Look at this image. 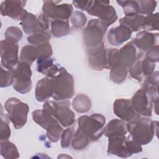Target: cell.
<instances>
[{
    "instance_id": "1",
    "label": "cell",
    "mask_w": 159,
    "mask_h": 159,
    "mask_svg": "<svg viewBox=\"0 0 159 159\" xmlns=\"http://www.w3.org/2000/svg\"><path fill=\"white\" fill-rule=\"evenodd\" d=\"M158 122L152 121L147 117L139 118L127 124L130 137L140 145H147L157 135Z\"/></svg>"
},
{
    "instance_id": "2",
    "label": "cell",
    "mask_w": 159,
    "mask_h": 159,
    "mask_svg": "<svg viewBox=\"0 0 159 159\" xmlns=\"http://www.w3.org/2000/svg\"><path fill=\"white\" fill-rule=\"evenodd\" d=\"M105 122V117L100 114H93L90 116H82L78 120V129L87 136L89 140L94 141L103 134Z\"/></svg>"
},
{
    "instance_id": "3",
    "label": "cell",
    "mask_w": 159,
    "mask_h": 159,
    "mask_svg": "<svg viewBox=\"0 0 159 159\" xmlns=\"http://www.w3.org/2000/svg\"><path fill=\"white\" fill-rule=\"evenodd\" d=\"M53 79L54 83L53 99L58 101L67 100L73 96L75 92L73 78L65 68L60 67L58 73Z\"/></svg>"
},
{
    "instance_id": "4",
    "label": "cell",
    "mask_w": 159,
    "mask_h": 159,
    "mask_svg": "<svg viewBox=\"0 0 159 159\" xmlns=\"http://www.w3.org/2000/svg\"><path fill=\"white\" fill-rule=\"evenodd\" d=\"M7 116L16 129L22 128L27 122L29 106L16 98H10L5 102Z\"/></svg>"
},
{
    "instance_id": "5",
    "label": "cell",
    "mask_w": 159,
    "mask_h": 159,
    "mask_svg": "<svg viewBox=\"0 0 159 159\" xmlns=\"http://www.w3.org/2000/svg\"><path fill=\"white\" fill-rule=\"evenodd\" d=\"M70 104L68 101L58 103L47 100L42 109L53 115L62 126L66 127L74 123L75 118L73 112L70 109Z\"/></svg>"
},
{
    "instance_id": "6",
    "label": "cell",
    "mask_w": 159,
    "mask_h": 159,
    "mask_svg": "<svg viewBox=\"0 0 159 159\" xmlns=\"http://www.w3.org/2000/svg\"><path fill=\"white\" fill-rule=\"evenodd\" d=\"M108 27L99 19L91 20L83 31V39L86 47L93 48L104 43L103 37Z\"/></svg>"
},
{
    "instance_id": "7",
    "label": "cell",
    "mask_w": 159,
    "mask_h": 159,
    "mask_svg": "<svg viewBox=\"0 0 159 159\" xmlns=\"http://www.w3.org/2000/svg\"><path fill=\"white\" fill-rule=\"evenodd\" d=\"M11 72L14 77V89L21 94L29 92L32 88L30 66L25 62L19 61L16 68Z\"/></svg>"
},
{
    "instance_id": "8",
    "label": "cell",
    "mask_w": 159,
    "mask_h": 159,
    "mask_svg": "<svg viewBox=\"0 0 159 159\" xmlns=\"http://www.w3.org/2000/svg\"><path fill=\"white\" fill-rule=\"evenodd\" d=\"M19 46L17 42L5 39L1 41V58L2 65L10 71L14 70L19 63Z\"/></svg>"
},
{
    "instance_id": "9",
    "label": "cell",
    "mask_w": 159,
    "mask_h": 159,
    "mask_svg": "<svg viewBox=\"0 0 159 159\" xmlns=\"http://www.w3.org/2000/svg\"><path fill=\"white\" fill-rule=\"evenodd\" d=\"M110 1H92L87 12L93 16L99 17V19L105 22L108 26L113 24L117 19L115 9L109 5Z\"/></svg>"
},
{
    "instance_id": "10",
    "label": "cell",
    "mask_w": 159,
    "mask_h": 159,
    "mask_svg": "<svg viewBox=\"0 0 159 159\" xmlns=\"http://www.w3.org/2000/svg\"><path fill=\"white\" fill-rule=\"evenodd\" d=\"M58 2L59 1H43V13L53 20H68L73 13L72 5L67 3L57 4Z\"/></svg>"
},
{
    "instance_id": "11",
    "label": "cell",
    "mask_w": 159,
    "mask_h": 159,
    "mask_svg": "<svg viewBox=\"0 0 159 159\" xmlns=\"http://www.w3.org/2000/svg\"><path fill=\"white\" fill-rule=\"evenodd\" d=\"M131 102L135 111L144 117H150L152 111V99L143 89L138 90L133 96Z\"/></svg>"
},
{
    "instance_id": "12",
    "label": "cell",
    "mask_w": 159,
    "mask_h": 159,
    "mask_svg": "<svg viewBox=\"0 0 159 159\" xmlns=\"http://www.w3.org/2000/svg\"><path fill=\"white\" fill-rule=\"evenodd\" d=\"M114 114L124 121L131 122L140 117L134 108L131 101L127 99H117L114 102Z\"/></svg>"
},
{
    "instance_id": "13",
    "label": "cell",
    "mask_w": 159,
    "mask_h": 159,
    "mask_svg": "<svg viewBox=\"0 0 159 159\" xmlns=\"http://www.w3.org/2000/svg\"><path fill=\"white\" fill-rule=\"evenodd\" d=\"M26 1H5L1 4V14L9 16L16 20H22L27 16L28 12L24 7Z\"/></svg>"
},
{
    "instance_id": "14",
    "label": "cell",
    "mask_w": 159,
    "mask_h": 159,
    "mask_svg": "<svg viewBox=\"0 0 159 159\" xmlns=\"http://www.w3.org/2000/svg\"><path fill=\"white\" fill-rule=\"evenodd\" d=\"M107 153L127 158L132 155L127 148L125 135H112L108 137Z\"/></svg>"
},
{
    "instance_id": "15",
    "label": "cell",
    "mask_w": 159,
    "mask_h": 159,
    "mask_svg": "<svg viewBox=\"0 0 159 159\" xmlns=\"http://www.w3.org/2000/svg\"><path fill=\"white\" fill-rule=\"evenodd\" d=\"M88 63L93 70L101 71L106 68V55L104 43L97 47L88 49Z\"/></svg>"
},
{
    "instance_id": "16",
    "label": "cell",
    "mask_w": 159,
    "mask_h": 159,
    "mask_svg": "<svg viewBox=\"0 0 159 159\" xmlns=\"http://www.w3.org/2000/svg\"><path fill=\"white\" fill-rule=\"evenodd\" d=\"M132 32L129 28L123 24L111 28L107 34L108 42L112 45H119L130 38Z\"/></svg>"
},
{
    "instance_id": "17",
    "label": "cell",
    "mask_w": 159,
    "mask_h": 159,
    "mask_svg": "<svg viewBox=\"0 0 159 159\" xmlns=\"http://www.w3.org/2000/svg\"><path fill=\"white\" fill-rule=\"evenodd\" d=\"M54 93V83L53 78L45 77L37 82L35 88V98L38 101H47L52 97Z\"/></svg>"
},
{
    "instance_id": "18",
    "label": "cell",
    "mask_w": 159,
    "mask_h": 159,
    "mask_svg": "<svg viewBox=\"0 0 159 159\" xmlns=\"http://www.w3.org/2000/svg\"><path fill=\"white\" fill-rule=\"evenodd\" d=\"M157 39L158 34H155L143 30L137 34L133 43L141 50L148 51L155 46Z\"/></svg>"
},
{
    "instance_id": "19",
    "label": "cell",
    "mask_w": 159,
    "mask_h": 159,
    "mask_svg": "<svg viewBox=\"0 0 159 159\" xmlns=\"http://www.w3.org/2000/svg\"><path fill=\"white\" fill-rule=\"evenodd\" d=\"M135 61L136 48L133 42H130L119 50L117 63H120L127 67H129Z\"/></svg>"
},
{
    "instance_id": "20",
    "label": "cell",
    "mask_w": 159,
    "mask_h": 159,
    "mask_svg": "<svg viewBox=\"0 0 159 159\" xmlns=\"http://www.w3.org/2000/svg\"><path fill=\"white\" fill-rule=\"evenodd\" d=\"M127 132V124L122 120L112 119L104 128L103 134L106 137L112 135H125Z\"/></svg>"
},
{
    "instance_id": "21",
    "label": "cell",
    "mask_w": 159,
    "mask_h": 159,
    "mask_svg": "<svg viewBox=\"0 0 159 159\" xmlns=\"http://www.w3.org/2000/svg\"><path fill=\"white\" fill-rule=\"evenodd\" d=\"M20 24L24 31L28 34L45 32H43L40 29L39 18L32 13H28L25 18L21 21Z\"/></svg>"
},
{
    "instance_id": "22",
    "label": "cell",
    "mask_w": 159,
    "mask_h": 159,
    "mask_svg": "<svg viewBox=\"0 0 159 159\" xmlns=\"http://www.w3.org/2000/svg\"><path fill=\"white\" fill-rule=\"evenodd\" d=\"M145 16L141 14L125 16L119 20V23L129 28L132 32L138 31L142 29Z\"/></svg>"
},
{
    "instance_id": "23",
    "label": "cell",
    "mask_w": 159,
    "mask_h": 159,
    "mask_svg": "<svg viewBox=\"0 0 159 159\" xmlns=\"http://www.w3.org/2000/svg\"><path fill=\"white\" fill-rule=\"evenodd\" d=\"M51 33L55 37H61L68 34L70 25L68 20H53L50 22Z\"/></svg>"
},
{
    "instance_id": "24",
    "label": "cell",
    "mask_w": 159,
    "mask_h": 159,
    "mask_svg": "<svg viewBox=\"0 0 159 159\" xmlns=\"http://www.w3.org/2000/svg\"><path fill=\"white\" fill-rule=\"evenodd\" d=\"M73 107L75 110L78 112H86L91 107L90 98L83 94H78L73 100Z\"/></svg>"
},
{
    "instance_id": "25",
    "label": "cell",
    "mask_w": 159,
    "mask_h": 159,
    "mask_svg": "<svg viewBox=\"0 0 159 159\" xmlns=\"http://www.w3.org/2000/svg\"><path fill=\"white\" fill-rule=\"evenodd\" d=\"M127 67L120 63H116L111 68V80L116 83H120L125 80L127 75Z\"/></svg>"
},
{
    "instance_id": "26",
    "label": "cell",
    "mask_w": 159,
    "mask_h": 159,
    "mask_svg": "<svg viewBox=\"0 0 159 159\" xmlns=\"http://www.w3.org/2000/svg\"><path fill=\"white\" fill-rule=\"evenodd\" d=\"M1 154L5 158H16L19 157L16 146L7 140H1Z\"/></svg>"
},
{
    "instance_id": "27",
    "label": "cell",
    "mask_w": 159,
    "mask_h": 159,
    "mask_svg": "<svg viewBox=\"0 0 159 159\" xmlns=\"http://www.w3.org/2000/svg\"><path fill=\"white\" fill-rule=\"evenodd\" d=\"M37 53L36 47L32 45L24 46L20 52V61L25 62L30 66L37 59Z\"/></svg>"
},
{
    "instance_id": "28",
    "label": "cell",
    "mask_w": 159,
    "mask_h": 159,
    "mask_svg": "<svg viewBox=\"0 0 159 159\" xmlns=\"http://www.w3.org/2000/svg\"><path fill=\"white\" fill-rule=\"evenodd\" d=\"M117 2L122 7L125 16L139 14L140 7L139 2L136 1H117Z\"/></svg>"
},
{
    "instance_id": "29",
    "label": "cell",
    "mask_w": 159,
    "mask_h": 159,
    "mask_svg": "<svg viewBox=\"0 0 159 159\" xmlns=\"http://www.w3.org/2000/svg\"><path fill=\"white\" fill-rule=\"evenodd\" d=\"M71 142V145L73 148L76 150H81L88 145L89 139L80 130L78 129L73 135Z\"/></svg>"
},
{
    "instance_id": "30",
    "label": "cell",
    "mask_w": 159,
    "mask_h": 159,
    "mask_svg": "<svg viewBox=\"0 0 159 159\" xmlns=\"http://www.w3.org/2000/svg\"><path fill=\"white\" fill-rule=\"evenodd\" d=\"M158 13L152 14L145 16L142 29L146 31L158 30Z\"/></svg>"
},
{
    "instance_id": "31",
    "label": "cell",
    "mask_w": 159,
    "mask_h": 159,
    "mask_svg": "<svg viewBox=\"0 0 159 159\" xmlns=\"http://www.w3.org/2000/svg\"><path fill=\"white\" fill-rule=\"evenodd\" d=\"M50 40V34L48 32H39L32 34L27 37V41L36 46L48 43Z\"/></svg>"
},
{
    "instance_id": "32",
    "label": "cell",
    "mask_w": 159,
    "mask_h": 159,
    "mask_svg": "<svg viewBox=\"0 0 159 159\" xmlns=\"http://www.w3.org/2000/svg\"><path fill=\"white\" fill-rule=\"evenodd\" d=\"M86 17L85 15L78 11H76L72 13L70 17L71 24L76 29H81L84 26L86 22Z\"/></svg>"
},
{
    "instance_id": "33",
    "label": "cell",
    "mask_w": 159,
    "mask_h": 159,
    "mask_svg": "<svg viewBox=\"0 0 159 159\" xmlns=\"http://www.w3.org/2000/svg\"><path fill=\"white\" fill-rule=\"evenodd\" d=\"M139 4L140 7L139 14L144 15H150L153 14L157 6L155 1H139Z\"/></svg>"
},
{
    "instance_id": "34",
    "label": "cell",
    "mask_w": 159,
    "mask_h": 159,
    "mask_svg": "<svg viewBox=\"0 0 159 159\" xmlns=\"http://www.w3.org/2000/svg\"><path fill=\"white\" fill-rule=\"evenodd\" d=\"M37 70L39 73H41L45 75L47 71L52 68V67L55 65L52 58H38L37 59Z\"/></svg>"
},
{
    "instance_id": "35",
    "label": "cell",
    "mask_w": 159,
    "mask_h": 159,
    "mask_svg": "<svg viewBox=\"0 0 159 159\" xmlns=\"http://www.w3.org/2000/svg\"><path fill=\"white\" fill-rule=\"evenodd\" d=\"M119 50L117 48L106 49V68L111 69L117 63V55Z\"/></svg>"
},
{
    "instance_id": "36",
    "label": "cell",
    "mask_w": 159,
    "mask_h": 159,
    "mask_svg": "<svg viewBox=\"0 0 159 159\" xmlns=\"http://www.w3.org/2000/svg\"><path fill=\"white\" fill-rule=\"evenodd\" d=\"M140 63V60H136L131 66L129 67V71L130 76L133 78L140 81H141L143 80V78L144 77L141 70Z\"/></svg>"
},
{
    "instance_id": "37",
    "label": "cell",
    "mask_w": 159,
    "mask_h": 159,
    "mask_svg": "<svg viewBox=\"0 0 159 159\" xmlns=\"http://www.w3.org/2000/svg\"><path fill=\"white\" fill-rule=\"evenodd\" d=\"M35 47L37 53V59L50 58L52 55V48L48 42L37 45Z\"/></svg>"
},
{
    "instance_id": "38",
    "label": "cell",
    "mask_w": 159,
    "mask_h": 159,
    "mask_svg": "<svg viewBox=\"0 0 159 159\" xmlns=\"http://www.w3.org/2000/svg\"><path fill=\"white\" fill-rule=\"evenodd\" d=\"M5 37L6 39L14 40L17 42L22 37V32L19 27L11 26L7 29L5 32Z\"/></svg>"
},
{
    "instance_id": "39",
    "label": "cell",
    "mask_w": 159,
    "mask_h": 159,
    "mask_svg": "<svg viewBox=\"0 0 159 159\" xmlns=\"http://www.w3.org/2000/svg\"><path fill=\"white\" fill-rule=\"evenodd\" d=\"M14 77L10 71L4 70L1 67V82L0 86L1 88L7 87L13 84Z\"/></svg>"
},
{
    "instance_id": "40",
    "label": "cell",
    "mask_w": 159,
    "mask_h": 159,
    "mask_svg": "<svg viewBox=\"0 0 159 159\" xmlns=\"http://www.w3.org/2000/svg\"><path fill=\"white\" fill-rule=\"evenodd\" d=\"M140 66L143 76H148L153 72L155 68V63L145 58L141 60Z\"/></svg>"
},
{
    "instance_id": "41",
    "label": "cell",
    "mask_w": 159,
    "mask_h": 159,
    "mask_svg": "<svg viewBox=\"0 0 159 159\" xmlns=\"http://www.w3.org/2000/svg\"><path fill=\"white\" fill-rule=\"evenodd\" d=\"M73 137V130L72 128H67L63 131L61 136V146L63 148L68 147Z\"/></svg>"
},
{
    "instance_id": "42",
    "label": "cell",
    "mask_w": 159,
    "mask_h": 159,
    "mask_svg": "<svg viewBox=\"0 0 159 159\" xmlns=\"http://www.w3.org/2000/svg\"><path fill=\"white\" fill-rule=\"evenodd\" d=\"M1 118V130H0V134H1V140H7L9 139V137L11 136V129L9 126L8 122H7V117L5 119V120L3 119V118Z\"/></svg>"
},
{
    "instance_id": "43",
    "label": "cell",
    "mask_w": 159,
    "mask_h": 159,
    "mask_svg": "<svg viewBox=\"0 0 159 159\" xmlns=\"http://www.w3.org/2000/svg\"><path fill=\"white\" fill-rule=\"evenodd\" d=\"M146 58L153 62L158 61V45H157L147 51Z\"/></svg>"
},
{
    "instance_id": "44",
    "label": "cell",
    "mask_w": 159,
    "mask_h": 159,
    "mask_svg": "<svg viewBox=\"0 0 159 159\" xmlns=\"http://www.w3.org/2000/svg\"><path fill=\"white\" fill-rule=\"evenodd\" d=\"M73 4L74 6L82 11H87L89 7L91 6L92 1H73Z\"/></svg>"
}]
</instances>
